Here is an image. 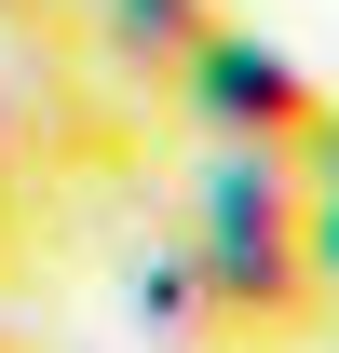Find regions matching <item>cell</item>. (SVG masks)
I'll list each match as a JSON object with an SVG mask.
<instances>
[{"instance_id":"cell-1","label":"cell","mask_w":339,"mask_h":353,"mask_svg":"<svg viewBox=\"0 0 339 353\" xmlns=\"http://www.w3.org/2000/svg\"><path fill=\"white\" fill-rule=\"evenodd\" d=\"M176 245L204 259V285H217L245 353H312L339 326L326 272H312V163L298 150H217L190 176V231Z\"/></svg>"},{"instance_id":"cell-2","label":"cell","mask_w":339,"mask_h":353,"mask_svg":"<svg viewBox=\"0 0 339 353\" xmlns=\"http://www.w3.org/2000/svg\"><path fill=\"white\" fill-rule=\"evenodd\" d=\"M0 163L41 204L54 190H109V176L150 163V123L82 41H0Z\"/></svg>"},{"instance_id":"cell-3","label":"cell","mask_w":339,"mask_h":353,"mask_svg":"<svg viewBox=\"0 0 339 353\" xmlns=\"http://www.w3.org/2000/svg\"><path fill=\"white\" fill-rule=\"evenodd\" d=\"M163 109H190L217 150H298V163H326V150H339V95L312 82L285 41H258L245 14H231V28H217V41L176 68V95H163Z\"/></svg>"},{"instance_id":"cell-4","label":"cell","mask_w":339,"mask_h":353,"mask_svg":"<svg viewBox=\"0 0 339 353\" xmlns=\"http://www.w3.org/2000/svg\"><path fill=\"white\" fill-rule=\"evenodd\" d=\"M217 28H231V0H82V54L123 95H150V109L176 95V68H190Z\"/></svg>"},{"instance_id":"cell-5","label":"cell","mask_w":339,"mask_h":353,"mask_svg":"<svg viewBox=\"0 0 339 353\" xmlns=\"http://www.w3.org/2000/svg\"><path fill=\"white\" fill-rule=\"evenodd\" d=\"M123 312H136V340H150V353H245L190 245H136V272H123Z\"/></svg>"},{"instance_id":"cell-6","label":"cell","mask_w":339,"mask_h":353,"mask_svg":"<svg viewBox=\"0 0 339 353\" xmlns=\"http://www.w3.org/2000/svg\"><path fill=\"white\" fill-rule=\"evenodd\" d=\"M41 231H54V204H41V190H28L14 163H0V285H14V272L41 259Z\"/></svg>"},{"instance_id":"cell-7","label":"cell","mask_w":339,"mask_h":353,"mask_svg":"<svg viewBox=\"0 0 339 353\" xmlns=\"http://www.w3.org/2000/svg\"><path fill=\"white\" fill-rule=\"evenodd\" d=\"M0 41H82V0H0Z\"/></svg>"},{"instance_id":"cell-8","label":"cell","mask_w":339,"mask_h":353,"mask_svg":"<svg viewBox=\"0 0 339 353\" xmlns=\"http://www.w3.org/2000/svg\"><path fill=\"white\" fill-rule=\"evenodd\" d=\"M312 272H326V299H339V176H312Z\"/></svg>"},{"instance_id":"cell-9","label":"cell","mask_w":339,"mask_h":353,"mask_svg":"<svg viewBox=\"0 0 339 353\" xmlns=\"http://www.w3.org/2000/svg\"><path fill=\"white\" fill-rule=\"evenodd\" d=\"M0 353H41V340H28V326H14V312H0Z\"/></svg>"}]
</instances>
